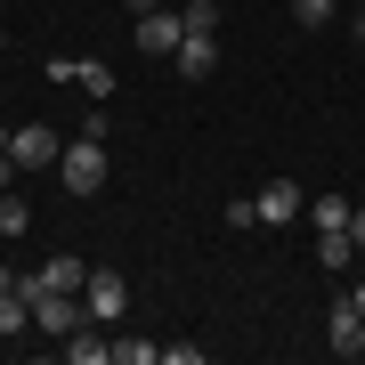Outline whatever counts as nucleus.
Segmentation results:
<instances>
[{"label": "nucleus", "instance_id": "1", "mask_svg": "<svg viewBox=\"0 0 365 365\" xmlns=\"http://www.w3.org/2000/svg\"><path fill=\"white\" fill-rule=\"evenodd\" d=\"M57 179H66V195H98V187H106V138H98V130L66 138V155H57Z\"/></svg>", "mask_w": 365, "mask_h": 365}, {"label": "nucleus", "instance_id": "2", "mask_svg": "<svg viewBox=\"0 0 365 365\" xmlns=\"http://www.w3.org/2000/svg\"><path fill=\"white\" fill-rule=\"evenodd\" d=\"M57 155H66V138H57L49 122H25V130H9V163H16V170H57Z\"/></svg>", "mask_w": 365, "mask_h": 365}, {"label": "nucleus", "instance_id": "3", "mask_svg": "<svg viewBox=\"0 0 365 365\" xmlns=\"http://www.w3.org/2000/svg\"><path fill=\"white\" fill-rule=\"evenodd\" d=\"M81 300H90V325H122V317H130V284H122L114 268H90Z\"/></svg>", "mask_w": 365, "mask_h": 365}, {"label": "nucleus", "instance_id": "4", "mask_svg": "<svg viewBox=\"0 0 365 365\" xmlns=\"http://www.w3.org/2000/svg\"><path fill=\"white\" fill-rule=\"evenodd\" d=\"M130 33H138V49H146V57H179V41H187V16H170V9H146Z\"/></svg>", "mask_w": 365, "mask_h": 365}, {"label": "nucleus", "instance_id": "5", "mask_svg": "<svg viewBox=\"0 0 365 365\" xmlns=\"http://www.w3.org/2000/svg\"><path fill=\"white\" fill-rule=\"evenodd\" d=\"M325 341H333V357H365V317H357V300H349V292L333 300V317H325Z\"/></svg>", "mask_w": 365, "mask_h": 365}, {"label": "nucleus", "instance_id": "6", "mask_svg": "<svg viewBox=\"0 0 365 365\" xmlns=\"http://www.w3.org/2000/svg\"><path fill=\"white\" fill-rule=\"evenodd\" d=\"M252 203H260V227H292L300 211H309V203H300V179H268Z\"/></svg>", "mask_w": 365, "mask_h": 365}, {"label": "nucleus", "instance_id": "7", "mask_svg": "<svg viewBox=\"0 0 365 365\" xmlns=\"http://www.w3.org/2000/svg\"><path fill=\"white\" fill-rule=\"evenodd\" d=\"M170 66H179V81H211V73H220V33H187Z\"/></svg>", "mask_w": 365, "mask_h": 365}, {"label": "nucleus", "instance_id": "8", "mask_svg": "<svg viewBox=\"0 0 365 365\" xmlns=\"http://www.w3.org/2000/svg\"><path fill=\"white\" fill-rule=\"evenodd\" d=\"M33 276H41V284H49V292H81V284H90V268H81L73 252H49V260H41Z\"/></svg>", "mask_w": 365, "mask_h": 365}, {"label": "nucleus", "instance_id": "9", "mask_svg": "<svg viewBox=\"0 0 365 365\" xmlns=\"http://www.w3.org/2000/svg\"><path fill=\"white\" fill-rule=\"evenodd\" d=\"M106 333H114V325H81V333H66V357H73V365H106V357H114V341H106Z\"/></svg>", "mask_w": 365, "mask_h": 365}, {"label": "nucleus", "instance_id": "10", "mask_svg": "<svg viewBox=\"0 0 365 365\" xmlns=\"http://www.w3.org/2000/svg\"><path fill=\"white\" fill-rule=\"evenodd\" d=\"M349 211H357V203H349V195H317V203H309V211H300V220H309V227H317V235H333V227H349Z\"/></svg>", "mask_w": 365, "mask_h": 365}, {"label": "nucleus", "instance_id": "11", "mask_svg": "<svg viewBox=\"0 0 365 365\" xmlns=\"http://www.w3.org/2000/svg\"><path fill=\"white\" fill-rule=\"evenodd\" d=\"M317 268H357V244H349V227L317 235Z\"/></svg>", "mask_w": 365, "mask_h": 365}, {"label": "nucleus", "instance_id": "12", "mask_svg": "<svg viewBox=\"0 0 365 365\" xmlns=\"http://www.w3.org/2000/svg\"><path fill=\"white\" fill-rule=\"evenodd\" d=\"M33 227V203L25 195H0V235H25Z\"/></svg>", "mask_w": 365, "mask_h": 365}, {"label": "nucleus", "instance_id": "13", "mask_svg": "<svg viewBox=\"0 0 365 365\" xmlns=\"http://www.w3.org/2000/svg\"><path fill=\"white\" fill-rule=\"evenodd\" d=\"M73 90H90V98H106V90H114V73H106L98 57H81V66H73Z\"/></svg>", "mask_w": 365, "mask_h": 365}, {"label": "nucleus", "instance_id": "14", "mask_svg": "<svg viewBox=\"0 0 365 365\" xmlns=\"http://www.w3.org/2000/svg\"><path fill=\"white\" fill-rule=\"evenodd\" d=\"M179 16H187V33H220V0H187Z\"/></svg>", "mask_w": 365, "mask_h": 365}, {"label": "nucleus", "instance_id": "15", "mask_svg": "<svg viewBox=\"0 0 365 365\" xmlns=\"http://www.w3.org/2000/svg\"><path fill=\"white\" fill-rule=\"evenodd\" d=\"M122 365H163V341H114Z\"/></svg>", "mask_w": 365, "mask_h": 365}, {"label": "nucleus", "instance_id": "16", "mask_svg": "<svg viewBox=\"0 0 365 365\" xmlns=\"http://www.w3.org/2000/svg\"><path fill=\"white\" fill-rule=\"evenodd\" d=\"M333 9H341V0H292V16H300V25H333Z\"/></svg>", "mask_w": 365, "mask_h": 365}, {"label": "nucleus", "instance_id": "17", "mask_svg": "<svg viewBox=\"0 0 365 365\" xmlns=\"http://www.w3.org/2000/svg\"><path fill=\"white\" fill-rule=\"evenodd\" d=\"M227 227H235V235H244V227H260V203H252V195H235V203H227Z\"/></svg>", "mask_w": 365, "mask_h": 365}, {"label": "nucleus", "instance_id": "18", "mask_svg": "<svg viewBox=\"0 0 365 365\" xmlns=\"http://www.w3.org/2000/svg\"><path fill=\"white\" fill-rule=\"evenodd\" d=\"M349 244H357V260H365V211H349Z\"/></svg>", "mask_w": 365, "mask_h": 365}, {"label": "nucleus", "instance_id": "19", "mask_svg": "<svg viewBox=\"0 0 365 365\" xmlns=\"http://www.w3.org/2000/svg\"><path fill=\"white\" fill-rule=\"evenodd\" d=\"M9 170H16V163H9V130H0V179H9Z\"/></svg>", "mask_w": 365, "mask_h": 365}, {"label": "nucleus", "instance_id": "20", "mask_svg": "<svg viewBox=\"0 0 365 365\" xmlns=\"http://www.w3.org/2000/svg\"><path fill=\"white\" fill-rule=\"evenodd\" d=\"M9 292H16V268H0V300H9Z\"/></svg>", "mask_w": 365, "mask_h": 365}, {"label": "nucleus", "instance_id": "21", "mask_svg": "<svg viewBox=\"0 0 365 365\" xmlns=\"http://www.w3.org/2000/svg\"><path fill=\"white\" fill-rule=\"evenodd\" d=\"M349 25H357V41H365V0H357V9H349Z\"/></svg>", "mask_w": 365, "mask_h": 365}, {"label": "nucleus", "instance_id": "22", "mask_svg": "<svg viewBox=\"0 0 365 365\" xmlns=\"http://www.w3.org/2000/svg\"><path fill=\"white\" fill-rule=\"evenodd\" d=\"M349 300H357V317H365V276H357V284H349Z\"/></svg>", "mask_w": 365, "mask_h": 365}, {"label": "nucleus", "instance_id": "23", "mask_svg": "<svg viewBox=\"0 0 365 365\" xmlns=\"http://www.w3.org/2000/svg\"><path fill=\"white\" fill-rule=\"evenodd\" d=\"M146 9H163V0H130V16H146Z\"/></svg>", "mask_w": 365, "mask_h": 365}, {"label": "nucleus", "instance_id": "24", "mask_svg": "<svg viewBox=\"0 0 365 365\" xmlns=\"http://www.w3.org/2000/svg\"><path fill=\"white\" fill-rule=\"evenodd\" d=\"M0 49H9V33H0Z\"/></svg>", "mask_w": 365, "mask_h": 365}, {"label": "nucleus", "instance_id": "25", "mask_svg": "<svg viewBox=\"0 0 365 365\" xmlns=\"http://www.w3.org/2000/svg\"><path fill=\"white\" fill-rule=\"evenodd\" d=\"M0 9H9V0H0Z\"/></svg>", "mask_w": 365, "mask_h": 365}]
</instances>
